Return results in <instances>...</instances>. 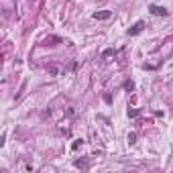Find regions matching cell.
Listing matches in <instances>:
<instances>
[{"instance_id":"cell-1","label":"cell","mask_w":173,"mask_h":173,"mask_svg":"<svg viewBox=\"0 0 173 173\" xmlns=\"http://www.w3.org/2000/svg\"><path fill=\"white\" fill-rule=\"evenodd\" d=\"M151 14H155V16H167V8L163 6H157V4H151Z\"/></svg>"},{"instance_id":"cell-2","label":"cell","mask_w":173,"mask_h":173,"mask_svg":"<svg viewBox=\"0 0 173 173\" xmlns=\"http://www.w3.org/2000/svg\"><path fill=\"white\" fill-rule=\"evenodd\" d=\"M110 16H112V12H110V10H100V12H94V18H96V20H108Z\"/></svg>"},{"instance_id":"cell-3","label":"cell","mask_w":173,"mask_h":173,"mask_svg":"<svg viewBox=\"0 0 173 173\" xmlns=\"http://www.w3.org/2000/svg\"><path fill=\"white\" fill-rule=\"evenodd\" d=\"M143 29H145V23H143V20H139V23H137L133 29H128V35H131V37H133V35H139Z\"/></svg>"},{"instance_id":"cell-4","label":"cell","mask_w":173,"mask_h":173,"mask_svg":"<svg viewBox=\"0 0 173 173\" xmlns=\"http://www.w3.org/2000/svg\"><path fill=\"white\" fill-rule=\"evenodd\" d=\"M128 143H131V145L137 143V133H131V135H128Z\"/></svg>"},{"instance_id":"cell-5","label":"cell","mask_w":173,"mask_h":173,"mask_svg":"<svg viewBox=\"0 0 173 173\" xmlns=\"http://www.w3.org/2000/svg\"><path fill=\"white\" fill-rule=\"evenodd\" d=\"M124 88H126L128 92H133V90H135V81H126V83H124Z\"/></svg>"},{"instance_id":"cell-6","label":"cell","mask_w":173,"mask_h":173,"mask_svg":"<svg viewBox=\"0 0 173 173\" xmlns=\"http://www.w3.org/2000/svg\"><path fill=\"white\" fill-rule=\"evenodd\" d=\"M49 73H51V75H57V73H59V69H57L55 65H49Z\"/></svg>"},{"instance_id":"cell-7","label":"cell","mask_w":173,"mask_h":173,"mask_svg":"<svg viewBox=\"0 0 173 173\" xmlns=\"http://www.w3.org/2000/svg\"><path fill=\"white\" fill-rule=\"evenodd\" d=\"M110 55H114V49H106V51L102 53V57H110Z\"/></svg>"},{"instance_id":"cell-8","label":"cell","mask_w":173,"mask_h":173,"mask_svg":"<svg viewBox=\"0 0 173 173\" xmlns=\"http://www.w3.org/2000/svg\"><path fill=\"white\" fill-rule=\"evenodd\" d=\"M128 116H139V110H137V108H133V110L128 108Z\"/></svg>"},{"instance_id":"cell-9","label":"cell","mask_w":173,"mask_h":173,"mask_svg":"<svg viewBox=\"0 0 173 173\" xmlns=\"http://www.w3.org/2000/svg\"><path fill=\"white\" fill-rule=\"evenodd\" d=\"M79 145H81V141H75V143H73V147H71V149H73V151H75V149H79Z\"/></svg>"}]
</instances>
